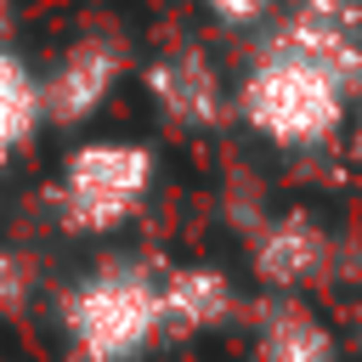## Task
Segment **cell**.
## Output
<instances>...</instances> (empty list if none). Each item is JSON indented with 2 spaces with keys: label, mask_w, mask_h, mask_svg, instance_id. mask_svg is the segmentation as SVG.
I'll return each mask as SVG.
<instances>
[{
  "label": "cell",
  "mask_w": 362,
  "mask_h": 362,
  "mask_svg": "<svg viewBox=\"0 0 362 362\" xmlns=\"http://www.w3.org/2000/svg\"><path fill=\"white\" fill-rule=\"evenodd\" d=\"M345 107H351V96L339 90V79L317 57L288 45V40H272L249 62V74L238 85V113L272 147H317V141H328L345 124Z\"/></svg>",
  "instance_id": "obj_1"
},
{
  "label": "cell",
  "mask_w": 362,
  "mask_h": 362,
  "mask_svg": "<svg viewBox=\"0 0 362 362\" xmlns=\"http://www.w3.org/2000/svg\"><path fill=\"white\" fill-rule=\"evenodd\" d=\"M62 328L79 362H136L164 334L158 277L141 266H102L62 300Z\"/></svg>",
  "instance_id": "obj_2"
},
{
  "label": "cell",
  "mask_w": 362,
  "mask_h": 362,
  "mask_svg": "<svg viewBox=\"0 0 362 362\" xmlns=\"http://www.w3.org/2000/svg\"><path fill=\"white\" fill-rule=\"evenodd\" d=\"M153 192V153L141 141H79L57 175V221L68 232H113Z\"/></svg>",
  "instance_id": "obj_3"
},
{
  "label": "cell",
  "mask_w": 362,
  "mask_h": 362,
  "mask_svg": "<svg viewBox=\"0 0 362 362\" xmlns=\"http://www.w3.org/2000/svg\"><path fill=\"white\" fill-rule=\"evenodd\" d=\"M119 68H124V62H119V51H113L107 40H74V45L62 51V62L40 79L45 119H51V124H79V119H90V113L107 102Z\"/></svg>",
  "instance_id": "obj_4"
},
{
  "label": "cell",
  "mask_w": 362,
  "mask_h": 362,
  "mask_svg": "<svg viewBox=\"0 0 362 362\" xmlns=\"http://www.w3.org/2000/svg\"><path fill=\"white\" fill-rule=\"evenodd\" d=\"M147 90L158 102L164 119L187 124V130H209L221 119V79L198 51H170L147 68Z\"/></svg>",
  "instance_id": "obj_5"
},
{
  "label": "cell",
  "mask_w": 362,
  "mask_h": 362,
  "mask_svg": "<svg viewBox=\"0 0 362 362\" xmlns=\"http://www.w3.org/2000/svg\"><path fill=\"white\" fill-rule=\"evenodd\" d=\"M158 311L170 334H204L232 311V283L215 266H170L158 277Z\"/></svg>",
  "instance_id": "obj_6"
},
{
  "label": "cell",
  "mask_w": 362,
  "mask_h": 362,
  "mask_svg": "<svg viewBox=\"0 0 362 362\" xmlns=\"http://www.w3.org/2000/svg\"><path fill=\"white\" fill-rule=\"evenodd\" d=\"M322 232L311 226V215H283L277 226H266V238L255 243V272L277 288H300L322 272Z\"/></svg>",
  "instance_id": "obj_7"
},
{
  "label": "cell",
  "mask_w": 362,
  "mask_h": 362,
  "mask_svg": "<svg viewBox=\"0 0 362 362\" xmlns=\"http://www.w3.org/2000/svg\"><path fill=\"white\" fill-rule=\"evenodd\" d=\"M255 362H339V345H334V334H328L305 305L277 300V305L260 317Z\"/></svg>",
  "instance_id": "obj_8"
},
{
  "label": "cell",
  "mask_w": 362,
  "mask_h": 362,
  "mask_svg": "<svg viewBox=\"0 0 362 362\" xmlns=\"http://www.w3.org/2000/svg\"><path fill=\"white\" fill-rule=\"evenodd\" d=\"M45 102H40V79L28 74V62L17 51L0 45V158H11L17 147H28V136L40 130Z\"/></svg>",
  "instance_id": "obj_9"
},
{
  "label": "cell",
  "mask_w": 362,
  "mask_h": 362,
  "mask_svg": "<svg viewBox=\"0 0 362 362\" xmlns=\"http://www.w3.org/2000/svg\"><path fill=\"white\" fill-rule=\"evenodd\" d=\"M28 294V266L17 255H0V311H17Z\"/></svg>",
  "instance_id": "obj_10"
},
{
  "label": "cell",
  "mask_w": 362,
  "mask_h": 362,
  "mask_svg": "<svg viewBox=\"0 0 362 362\" xmlns=\"http://www.w3.org/2000/svg\"><path fill=\"white\" fill-rule=\"evenodd\" d=\"M204 6H209V17H221L232 28H243V23H255V17L272 11V0H204Z\"/></svg>",
  "instance_id": "obj_11"
},
{
  "label": "cell",
  "mask_w": 362,
  "mask_h": 362,
  "mask_svg": "<svg viewBox=\"0 0 362 362\" xmlns=\"http://www.w3.org/2000/svg\"><path fill=\"white\" fill-rule=\"evenodd\" d=\"M356 158H362V130H356Z\"/></svg>",
  "instance_id": "obj_12"
}]
</instances>
